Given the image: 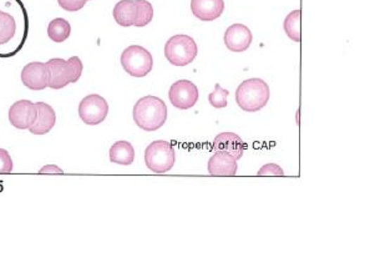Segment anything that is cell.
<instances>
[{
    "label": "cell",
    "mask_w": 365,
    "mask_h": 253,
    "mask_svg": "<svg viewBox=\"0 0 365 253\" xmlns=\"http://www.w3.org/2000/svg\"><path fill=\"white\" fill-rule=\"evenodd\" d=\"M135 124L143 131H156L167 120V106L158 97H143L135 104L132 110Z\"/></svg>",
    "instance_id": "cell-1"
},
{
    "label": "cell",
    "mask_w": 365,
    "mask_h": 253,
    "mask_svg": "<svg viewBox=\"0 0 365 253\" xmlns=\"http://www.w3.org/2000/svg\"><path fill=\"white\" fill-rule=\"evenodd\" d=\"M269 97V87L260 78L243 81L236 90V103L245 113L260 111L267 105Z\"/></svg>",
    "instance_id": "cell-2"
},
{
    "label": "cell",
    "mask_w": 365,
    "mask_h": 253,
    "mask_svg": "<svg viewBox=\"0 0 365 253\" xmlns=\"http://www.w3.org/2000/svg\"><path fill=\"white\" fill-rule=\"evenodd\" d=\"M198 48L190 35H174L165 45V56L169 64L174 66H187L196 59Z\"/></svg>",
    "instance_id": "cell-3"
},
{
    "label": "cell",
    "mask_w": 365,
    "mask_h": 253,
    "mask_svg": "<svg viewBox=\"0 0 365 253\" xmlns=\"http://www.w3.org/2000/svg\"><path fill=\"white\" fill-rule=\"evenodd\" d=\"M176 154L174 145L165 140L151 142L145 150V163L155 173H166L172 170Z\"/></svg>",
    "instance_id": "cell-4"
},
{
    "label": "cell",
    "mask_w": 365,
    "mask_h": 253,
    "mask_svg": "<svg viewBox=\"0 0 365 253\" xmlns=\"http://www.w3.org/2000/svg\"><path fill=\"white\" fill-rule=\"evenodd\" d=\"M121 65L129 75L134 78H145L153 68L151 53L140 45H131L121 54Z\"/></svg>",
    "instance_id": "cell-5"
},
{
    "label": "cell",
    "mask_w": 365,
    "mask_h": 253,
    "mask_svg": "<svg viewBox=\"0 0 365 253\" xmlns=\"http://www.w3.org/2000/svg\"><path fill=\"white\" fill-rule=\"evenodd\" d=\"M109 113V104L98 94L87 95L79 104V116L87 125L101 124Z\"/></svg>",
    "instance_id": "cell-6"
},
{
    "label": "cell",
    "mask_w": 365,
    "mask_h": 253,
    "mask_svg": "<svg viewBox=\"0 0 365 253\" xmlns=\"http://www.w3.org/2000/svg\"><path fill=\"white\" fill-rule=\"evenodd\" d=\"M169 99L174 108L188 110L196 105L200 99L198 87L190 80H179L169 87Z\"/></svg>",
    "instance_id": "cell-7"
},
{
    "label": "cell",
    "mask_w": 365,
    "mask_h": 253,
    "mask_svg": "<svg viewBox=\"0 0 365 253\" xmlns=\"http://www.w3.org/2000/svg\"><path fill=\"white\" fill-rule=\"evenodd\" d=\"M38 118V109L30 100H19L9 109V121L19 130L30 129Z\"/></svg>",
    "instance_id": "cell-8"
},
{
    "label": "cell",
    "mask_w": 365,
    "mask_h": 253,
    "mask_svg": "<svg viewBox=\"0 0 365 253\" xmlns=\"http://www.w3.org/2000/svg\"><path fill=\"white\" fill-rule=\"evenodd\" d=\"M23 84L34 92H40L48 87L49 71L45 63L34 61L24 66L22 71Z\"/></svg>",
    "instance_id": "cell-9"
},
{
    "label": "cell",
    "mask_w": 365,
    "mask_h": 253,
    "mask_svg": "<svg viewBox=\"0 0 365 253\" xmlns=\"http://www.w3.org/2000/svg\"><path fill=\"white\" fill-rule=\"evenodd\" d=\"M49 71V84L48 87L54 90H60L72 84L74 73L68 60L50 59L45 63Z\"/></svg>",
    "instance_id": "cell-10"
},
{
    "label": "cell",
    "mask_w": 365,
    "mask_h": 253,
    "mask_svg": "<svg viewBox=\"0 0 365 253\" xmlns=\"http://www.w3.org/2000/svg\"><path fill=\"white\" fill-rule=\"evenodd\" d=\"M253 35L250 27L243 24H233L224 32V44L233 53H243L251 47Z\"/></svg>",
    "instance_id": "cell-11"
},
{
    "label": "cell",
    "mask_w": 365,
    "mask_h": 253,
    "mask_svg": "<svg viewBox=\"0 0 365 253\" xmlns=\"http://www.w3.org/2000/svg\"><path fill=\"white\" fill-rule=\"evenodd\" d=\"M211 176H235L238 170L237 160L226 151H216L207 163Z\"/></svg>",
    "instance_id": "cell-12"
},
{
    "label": "cell",
    "mask_w": 365,
    "mask_h": 253,
    "mask_svg": "<svg viewBox=\"0 0 365 253\" xmlns=\"http://www.w3.org/2000/svg\"><path fill=\"white\" fill-rule=\"evenodd\" d=\"M247 149L245 141L235 132H221L213 140V150L226 151L238 161Z\"/></svg>",
    "instance_id": "cell-13"
},
{
    "label": "cell",
    "mask_w": 365,
    "mask_h": 253,
    "mask_svg": "<svg viewBox=\"0 0 365 253\" xmlns=\"http://www.w3.org/2000/svg\"><path fill=\"white\" fill-rule=\"evenodd\" d=\"M192 14L202 22H213L222 16L224 0H191Z\"/></svg>",
    "instance_id": "cell-14"
},
{
    "label": "cell",
    "mask_w": 365,
    "mask_h": 253,
    "mask_svg": "<svg viewBox=\"0 0 365 253\" xmlns=\"http://www.w3.org/2000/svg\"><path fill=\"white\" fill-rule=\"evenodd\" d=\"M35 106L38 109V118L29 131L34 135L48 134L50 130L54 129L56 123V113L54 109L51 108L49 104L43 101L35 104Z\"/></svg>",
    "instance_id": "cell-15"
},
{
    "label": "cell",
    "mask_w": 365,
    "mask_h": 253,
    "mask_svg": "<svg viewBox=\"0 0 365 253\" xmlns=\"http://www.w3.org/2000/svg\"><path fill=\"white\" fill-rule=\"evenodd\" d=\"M115 22L120 27H132L137 18V6L135 0H120L113 11Z\"/></svg>",
    "instance_id": "cell-16"
},
{
    "label": "cell",
    "mask_w": 365,
    "mask_h": 253,
    "mask_svg": "<svg viewBox=\"0 0 365 253\" xmlns=\"http://www.w3.org/2000/svg\"><path fill=\"white\" fill-rule=\"evenodd\" d=\"M110 161L122 166H129L135 160V149L129 141H116L110 147Z\"/></svg>",
    "instance_id": "cell-17"
},
{
    "label": "cell",
    "mask_w": 365,
    "mask_h": 253,
    "mask_svg": "<svg viewBox=\"0 0 365 253\" xmlns=\"http://www.w3.org/2000/svg\"><path fill=\"white\" fill-rule=\"evenodd\" d=\"M70 23L63 18H56L54 20H51L48 25V37L54 43L65 42L70 37Z\"/></svg>",
    "instance_id": "cell-18"
},
{
    "label": "cell",
    "mask_w": 365,
    "mask_h": 253,
    "mask_svg": "<svg viewBox=\"0 0 365 253\" xmlns=\"http://www.w3.org/2000/svg\"><path fill=\"white\" fill-rule=\"evenodd\" d=\"M300 16H302V11L300 9L293 11L286 16L283 23L284 32L287 34V37L295 43H300V40H302L300 38Z\"/></svg>",
    "instance_id": "cell-19"
},
{
    "label": "cell",
    "mask_w": 365,
    "mask_h": 253,
    "mask_svg": "<svg viewBox=\"0 0 365 253\" xmlns=\"http://www.w3.org/2000/svg\"><path fill=\"white\" fill-rule=\"evenodd\" d=\"M17 32V23L6 11H0V45L9 43Z\"/></svg>",
    "instance_id": "cell-20"
},
{
    "label": "cell",
    "mask_w": 365,
    "mask_h": 253,
    "mask_svg": "<svg viewBox=\"0 0 365 253\" xmlns=\"http://www.w3.org/2000/svg\"><path fill=\"white\" fill-rule=\"evenodd\" d=\"M137 6V18L135 27H143L153 22V6L148 0H135Z\"/></svg>",
    "instance_id": "cell-21"
},
{
    "label": "cell",
    "mask_w": 365,
    "mask_h": 253,
    "mask_svg": "<svg viewBox=\"0 0 365 253\" xmlns=\"http://www.w3.org/2000/svg\"><path fill=\"white\" fill-rule=\"evenodd\" d=\"M229 92L221 87L219 84L214 85V90H213L210 95H208V101L212 105L214 109H224L227 106V97H229Z\"/></svg>",
    "instance_id": "cell-22"
},
{
    "label": "cell",
    "mask_w": 365,
    "mask_h": 253,
    "mask_svg": "<svg viewBox=\"0 0 365 253\" xmlns=\"http://www.w3.org/2000/svg\"><path fill=\"white\" fill-rule=\"evenodd\" d=\"M257 175L258 176H284V171L283 168L277 163H267L260 168Z\"/></svg>",
    "instance_id": "cell-23"
},
{
    "label": "cell",
    "mask_w": 365,
    "mask_h": 253,
    "mask_svg": "<svg viewBox=\"0 0 365 253\" xmlns=\"http://www.w3.org/2000/svg\"><path fill=\"white\" fill-rule=\"evenodd\" d=\"M13 171V160L11 154L0 149V173H11Z\"/></svg>",
    "instance_id": "cell-24"
},
{
    "label": "cell",
    "mask_w": 365,
    "mask_h": 253,
    "mask_svg": "<svg viewBox=\"0 0 365 253\" xmlns=\"http://www.w3.org/2000/svg\"><path fill=\"white\" fill-rule=\"evenodd\" d=\"M59 6L66 11H79L82 9L87 0H58Z\"/></svg>",
    "instance_id": "cell-25"
},
{
    "label": "cell",
    "mask_w": 365,
    "mask_h": 253,
    "mask_svg": "<svg viewBox=\"0 0 365 253\" xmlns=\"http://www.w3.org/2000/svg\"><path fill=\"white\" fill-rule=\"evenodd\" d=\"M68 61L71 65L72 73H74V80H72V84H74V82H77V81L80 80L84 66H82V61L79 56H71Z\"/></svg>",
    "instance_id": "cell-26"
},
{
    "label": "cell",
    "mask_w": 365,
    "mask_h": 253,
    "mask_svg": "<svg viewBox=\"0 0 365 253\" xmlns=\"http://www.w3.org/2000/svg\"><path fill=\"white\" fill-rule=\"evenodd\" d=\"M39 173H56V175H61L64 173V171L61 170L60 167L56 166V165H46V166L41 167L39 170Z\"/></svg>",
    "instance_id": "cell-27"
},
{
    "label": "cell",
    "mask_w": 365,
    "mask_h": 253,
    "mask_svg": "<svg viewBox=\"0 0 365 253\" xmlns=\"http://www.w3.org/2000/svg\"><path fill=\"white\" fill-rule=\"evenodd\" d=\"M87 1H89V0H87Z\"/></svg>",
    "instance_id": "cell-28"
}]
</instances>
